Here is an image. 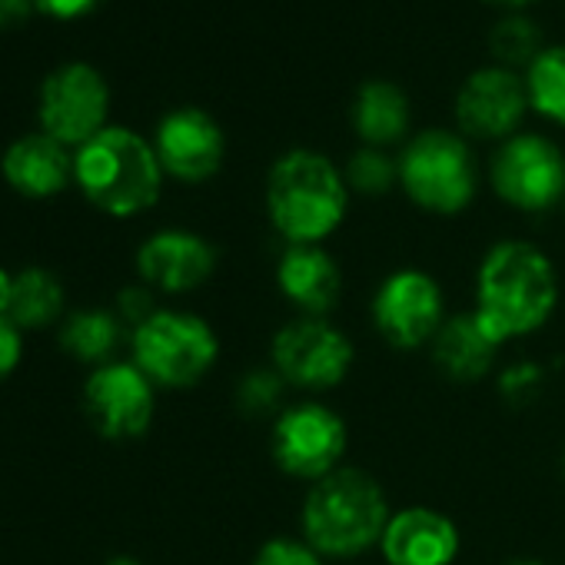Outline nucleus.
Wrapping results in <instances>:
<instances>
[{"instance_id":"nucleus-1","label":"nucleus","mask_w":565,"mask_h":565,"mask_svg":"<svg viewBox=\"0 0 565 565\" xmlns=\"http://www.w3.org/2000/svg\"><path fill=\"white\" fill-rule=\"evenodd\" d=\"M555 307L558 276L552 259L535 243L502 239L482 256L472 317L499 347L542 330Z\"/></svg>"},{"instance_id":"nucleus-2","label":"nucleus","mask_w":565,"mask_h":565,"mask_svg":"<svg viewBox=\"0 0 565 565\" xmlns=\"http://www.w3.org/2000/svg\"><path fill=\"white\" fill-rule=\"evenodd\" d=\"M350 206L343 170L317 150L282 153L266 177V213L290 243H323L340 230Z\"/></svg>"},{"instance_id":"nucleus-3","label":"nucleus","mask_w":565,"mask_h":565,"mask_svg":"<svg viewBox=\"0 0 565 565\" xmlns=\"http://www.w3.org/2000/svg\"><path fill=\"white\" fill-rule=\"evenodd\" d=\"M383 486L353 466H340L313 482L303 499V539L323 558H353L380 545L390 522Z\"/></svg>"},{"instance_id":"nucleus-4","label":"nucleus","mask_w":565,"mask_h":565,"mask_svg":"<svg viewBox=\"0 0 565 565\" xmlns=\"http://www.w3.org/2000/svg\"><path fill=\"white\" fill-rule=\"evenodd\" d=\"M74 177L84 196L110 216H137L150 210L163 186L157 150L134 130L104 127L74 157Z\"/></svg>"},{"instance_id":"nucleus-5","label":"nucleus","mask_w":565,"mask_h":565,"mask_svg":"<svg viewBox=\"0 0 565 565\" xmlns=\"http://www.w3.org/2000/svg\"><path fill=\"white\" fill-rule=\"evenodd\" d=\"M399 183L419 210L456 216L476 200L479 167L462 137L426 130L406 143L399 157Z\"/></svg>"},{"instance_id":"nucleus-6","label":"nucleus","mask_w":565,"mask_h":565,"mask_svg":"<svg viewBox=\"0 0 565 565\" xmlns=\"http://www.w3.org/2000/svg\"><path fill=\"white\" fill-rule=\"evenodd\" d=\"M220 340L213 327L183 310H157L134 330V363L153 386L186 390L196 386L216 363Z\"/></svg>"},{"instance_id":"nucleus-7","label":"nucleus","mask_w":565,"mask_h":565,"mask_svg":"<svg viewBox=\"0 0 565 565\" xmlns=\"http://www.w3.org/2000/svg\"><path fill=\"white\" fill-rule=\"evenodd\" d=\"M347 443L350 433L343 416L313 399L279 409L269 429L273 462L287 476L307 482H320L337 472L347 456Z\"/></svg>"},{"instance_id":"nucleus-8","label":"nucleus","mask_w":565,"mask_h":565,"mask_svg":"<svg viewBox=\"0 0 565 565\" xmlns=\"http://www.w3.org/2000/svg\"><path fill=\"white\" fill-rule=\"evenodd\" d=\"M492 190L522 213H545L565 200V157L542 134L509 137L489 163Z\"/></svg>"},{"instance_id":"nucleus-9","label":"nucleus","mask_w":565,"mask_h":565,"mask_svg":"<svg viewBox=\"0 0 565 565\" xmlns=\"http://www.w3.org/2000/svg\"><path fill=\"white\" fill-rule=\"evenodd\" d=\"M273 370L297 390H333L350 376L353 343L327 320L303 317L279 327L269 347Z\"/></svg>"},{"instance_id":"nucleus-10","label":"nucleus","mask_w":565,"mask_h":565,"mask_svg":"<svg viewBox=\"0 0 565 565\" xmlns=\"http://www.w3.org/2000/svg\"><path fill=\"white\" fill-rule=\"evenodd\" d=\"M446 323V300L439 282L423 269L390 273L373 297V327L396 350H419L433 343Z\"/></svg>"},{"instance_id":"nucleus-11","label":"nucleus","mask_w":565,"mask_h":565,"mask_svg":"<svg viewBox=\"0 0 565 565\" xmlns=\"http://www.w3.org/2000/svg\"><path fill=\"white\" fill-rule=\"evenodd\" d=\"M84 409L104 439H137L153 423V383L137 363L97 366L84 386Z\"/></svg>"},{"instance_id":"nucleus-12","label":"nucleus","mask_w":565,"mask_h":565,"mask_svg":"<svg viewBox=\"0 0 565 565\" xmlns=\"http://www.w3.org/2000/svg\"><path fill=\"white\" fill-rule=\"evenodd\" d=\"M107 84L90 64H64L54 71L41 90V120L44 130L67 143H87L104 130L107 120Z\"/></svg>"},{"instance_id":"nucleus-13","label":"nucleus","mask_w":565,"mask_h":565,"mask_svg":"<svg viewBox=\"0 0 565 565\" xmlns=\"http://www.w3.org/2000/svg\"><path fill=\"white\" fill-rule=\"evenodd\" d=\"M529 110L525 81L509 67H482L456 94V120L466 137L509 140Z\"/></svg>"},{"instance_id":"nucleus-14","label":"nucleus","mask_w":565,"mask_h":565,"mask_svg":"<svg viewBox=\"0 0 565 565\" xmlns=\"http://www.w3.org/2000/svg\"><path fill=\"white\" fill-rule=\"evenodd\" d=\"M153 150L160 157V167L170 177L183 183H203L220 170L226 140H223L220 124L210 114L196 107H183L160 120Z\"/></svg>"},{"instance_id":"nucleus-15","label":"nucleus","mask_w":565,"mask_h":565,"mask_svg":"<svg viewBox=\"0 0 565 565\" xmlns=\"http://www.w3.org/2000/svg\"><path fill=\"white\" fill-rule=\"evenodd\" d=\"M137 269L150 290L190 294L213 276L216 249L210 239L190 230H160L143 239L137 253Z\"/></svg>"},{"instance_id":"nucleus-16","label":"nucleus","mask_w":565,"mask_h":565,"mask_svg":"<svg viewBox=\"0 0 565 565\" xmlns=\"http://www.w3.org/2000/svg\"><path fill=\"white\" fill-rule=\"evenodd\" d=\"M380 552L390 565H452L459 555V529L439 509L409 505L390 515Z\"/></svg>"},{"instance_id":"nucleus-17","label":"nucleus","mask_w":565,"mask_h":565,"mask_svg":"<svg viewBox=\"0 0 565 565\" xmlns=\"http://www.w3.org/2000/svg\"><path fill=\"white\" fill-rule=\"evenodd\" d=\"M276 287L307 317L327 320L343 294V273L320 243H290L276 263Z\"/></svg>"},{"instance_id":"nucleus-18","label":"nucleus","mask_w":565,"mask_h":565,"mask_svg":"<svg viewBox=\"0 0 565 565\" xmlns=\"http://www.w3.org/2000/svg\"><path fill=\"white\" fill-rule=\"evenodd\" d=\"M429 350H433L436 370L446 380L479 383L492 370L499 343L479 327V320L472 313H459V317H446V323L433 337Z\"/></svg>"},{"instance_id":"nucleus-19","label":"nucleus","mask_w":565,"mask_h":565,"mask_svg":"<svg viewBox=\"0 0 565 565\" xmlns=\"http://www.w3.org/2000/svg\"><path fill=\"white\" fill-rule=\"evenodd\" d=\"M74 173V160L67 157L64 143L51 134H34L18 140L4 153V177L14 190L28 196H54L67 186Z\"/></svg>"},{"instance_id":"nucleus-20","label":"nucleus","mask_w":565,"mask_h":565,"mask_svg":"<svg viewBox=\"0 0 565 565\" xmlns=\"http://www.w3.org/2000/svg\"><path fill=\"white\" fill-rule=\"evenodd\" d=\"M353 130L360 134L363 147H393L409 130V100L390 81H370L356 90L353 100Z\"/></svg>"},{"instance_id":"nucleus-21","label":"nucleus","mask_w":565,"mask_h":565,"mask_svg":"<svg viewBox=\"0 0 565 565\" xmlns=\"http://www.w3.org/2000/svg\"><path fill=\"white\" fill-rule=\"evenodd\" d=\"M64 313V287L51 269L31 266L14 279V303L8 320L18 330H41L57 323Z\"/></svg>"},{"instance_id":"nucleus-22","label":"nucleus","mask_w":565,"mask_h":565,"mask_svg":"<svg viewBox=\"0 0 565 565\" xmlns=\"http://www.w3.org/2000/svg\"><path fill=\"white\" fill-rule=\"evenodd\" d=\"M61 343L71 356L107 366L117 347L124 343V320L110 310H81L67 317L61 330Z\"/></svg>"},{"instance_id":"nucleus-23","label":"nucleus","mask_w":565,"mask_h":565,"mask_svg":"<svg viewBox=\"0 0 565 565\" xmlns=\"http://www.w3.org/2000/svg\"><path fill=\"white\" fill-rule=\"evenodd\" d=\"M525 90L539 117L565 127V47H542L525 71Z\"/></svg>"},{"instance_id":"nucleus-24","label":"nucleus","mask_w":565,"mask_h":565,"mask_svg":"<svg viewBox=\"0 0 565 565\" xmlns=\"http://www.w3.org/2000/svg\"><path fill=\"white\" fill-rule=\"evenodd\" d=\"M489 44L502 67H529L542 54V31L525 14H509L492 28Z\"/></svg>"},{"instance_id":"nucleus-25","label":"nucleus","mask_w":565,"mask_h":565,"mask_svg":"<svg viewBox=\"0 0 565 565\" xmlns=\"http://www.w3.org/2000/svg\"><path fill=\"white\" fill-rule=\"evenodd\" d=\"M347 186L363 193V196H383L399 183V160H393L386 150L380 147H360L350 160H347Z\"/></svg>"},{"instance_id":"nucleus-26","label":"nucleus","mask_w":565,"mask_h":565,"mask_svg":"<svg viewBox=\"0 0 565 565\" xmlns=\"http://www.w3.org/2000/svg\"><path fill=\"white\" fill-rule=\"evenodd\" d=\"M282 393H287V380H282L273 366H259V370H249L236 383V406L246 416H269L279 409Z\"/></svg>"},{"instance_id":"nucleus-27","label":"nucleus","mask_w":565,"mask_h":565,"mask_svg":"<svg viewBox=\"0 0 565 565\" xmlns=\"http://www.w3.org/2000/svg\"><path fill=\"white\" fill-rule=\"evenodd\" d=\"M253 565H323V555L307 539L276 535L259 545Z\"/></svg>"},{"instance_id":"nucleus-28","label":"nucleus","mask_w":565,"mask_h":565,"mask_svg":"<svg viewBox=\"0 0 565 565\" xmlns=\"http://www.w3.org/2000/svg\"><path fill=\"white\" fill-rule=\"evenodd\" d=\"M542 376H545L542 366H535V363H515V366H509V370L502 373L499 390H502V396H505L509 403H529V399L539 393Z\"/></svg>"},{"instance_id":"nucleus-29","label":"nucleus","mask_w":565,"mask_h":565,"mask_svg":"<svg viewBox=\"0 0 565 565\" xmlns=\"http://www.w3.org/2000/svg\"><path fill=\"white\" fill-rule=\"evenodd\" d=\"M153 313H157V307H153V294H150V287H130V290H120V297H117V317H120L124 323H130V327L137 330V327H143Z\"/></svg>"},{"instance_id":"nucleus-30","label":"nucleus","mask_w":565,"mask_h":565,"mask_svg":"<svg viewBox=\"0 0 565 565\" xmlns=\"http://www.w3.org/2000/svg\"><path fill=\"white\" fill-rule=\"evenodd\" d=\"M18 363H21V330L8 317H0V380L11 376Z\"/></svg>"},{"instance_id":"nucleus-31","label":"nucleus","mask_w":565,"mask_h":565,"mask_svg":"<svg viewBox=\"0 0 565 565\" xmlns=\"http://www.w3.org/2000/svg\"><path fill=\"white\" fill-rule=\"evenodd\" d=\"M38 4H41L44 11L57 14V18H77V14L97 8L100 0H38Z\"/></svg>"},{"instance_id":"nucleus-32","label":"nucleus","mask_w":565,"mask_h":565,"mask_svg":"<svg viewBox=\"0 0 565 565\" xmlns=\"http://www.w3.org/2000/svg\"><path fill=\"white\" fill-rule=\"evenodd\" d=\"M31 11V0H0V24L24 21Z\"/></svg>"},{"instance_id":"nucleus-33","label":"nucleus","mask_w":565,"mask_h":565,"mask_svg":"<svg viewBox=\"0 0 565 565\" xmlns=\"http://www.w3.org/2000/svg\"><path fill=\"white\" fill-rule=\"evenodd\" d=\"M14 279L4 266H0V317L11 313V303H14Z\"/></svg>"},{"instance_id":"nucleus-34","label":"nucleus","mask_w":565,"mask_h":565,"mask_svg":"<svg viewBox=\"0 0 565 565\" xmlns=\"http://www.w3.org/2000/svg\"><path fill=\"white\" fill-rule=\"evenodd\" d=\"M492 4H502V8H525L532 0H492Z\"/></svg>"},{"instance_id":"nucleus-35","label":"nucleus","mask_w":565,"mask_h":565,"mask_svg":"<svg viewBox=\"0 0 565 565\" xmlns=\"http://www.w3.org/2000/svg\"><path fill=\"white\" fill-rule=\"evenodd\" d=\"M107 565H140V562H137V558H127V555H124V558H114V562H107Z\"/></svg>"},{"instance_id":"nucleus-36","label":"nucleus","mask_w":565,"mask_h":565,"mask_svg":"<svg viewBox=\"0 0 565 565\" xmlns=\"http://www.w3.org/2000/svg\"><path fill=\"white\" fill-rule=\"evenodd\" d=\"M512 565H542V562H535V558H519V562H512Z\"/></svg>"},{"instance_id":"nucleus-37","label":"nucleus","mask_w":565,"mask_h":565,"mask_svg":"<svg viewBox=\"0 0 565 565\" xmlns=\"http://www.w3.org/2000/svg\"><path fill=\"white\" fill-rule=\"evenodd\" d=\"M562 472H565V456H562Z\"/></svg>"}]
</instances>
